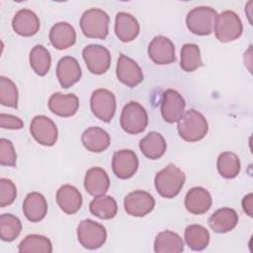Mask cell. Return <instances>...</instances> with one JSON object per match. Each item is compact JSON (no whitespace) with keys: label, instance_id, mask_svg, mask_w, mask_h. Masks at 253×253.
<instances>
[{"label":"cell","instance_id":"1","mask_svg":"<svg viewBox=\"0 0 253 253\" xmlns=\"http://www.w3.org/2000/svg\"><path fill=\"white\" fill-rule=\"evenodd\" d=\"M185 181L184 172L176 165L170 163L155 175L154 185L161 197L171 199L180 193Z\"/></svg>","mask_w":253,"mask_h":253},{"label":"cell","instance_id":"2","mask_svg":"<svg viewBox=\"0 0 253 253\" xmlns=\"http://www.w3.org/2000/svg\"><path fill=\"white\" fill-rule=\"evenodd\" d=\"M178 132L180 136L189 142L203 139L209 130L206 118L198 111L191 109L183 114L178 121Z\"/></svg>","mask_w":253,"mask_h":253},{"label":"cell","instance_id":"3","mask_svg":"<svg viewBox=\"0 0 253 253\" xmlns=\"http://www.w3.org/2000/svg\"><path fill=\"white\" fill-rule=\"evenodd\" d=\"M110 18L108 14L98 8L86 10L80 19V28L85 37L105 40L109 34Z\"/></svg>","mask_w":253,"mask_h":253},{"label":"cell","instance_id":"4","mask_svg":"<svg viewBox=\"0 0 253 253\" xmlns=\"http://www.w3.org/2000/svg\"><path fill=\"white\" fill-rule=\"evenodd\" d=\"M217 13L209 6L193 8L186 17V25L189 31L198 36H207L214 29Z\"/></svg>","mask_w":253,"mask_h":253},{"label":"cell","instance_id":"5","mask_svg":"<svg viewBox=\"0 0 253 253\" xmlns=\"http://www.w3.org/2000/svg\"><path fill=\"white\" fill-rule=\"evenodd\" d=\"M121 126L129 134L142 132L148 124L145 109L137 102H128L125 105L121 115Z\"/></svg>","mask_w":253,"mask_h":253},{"label":"cell","instance_id":"6","mask_svg":"<svg viewBox=\"0 0 253 253\" xmlns=\"http://www.w3.org/2000/svg\"><path fill=\"white\" fill-rule=\"evenodd\" d=\"M215 38L221 42H228L238 39L243 32L242 22L239 16L230 10L217 15L214 24Z\"/></svg>","mask_w":253,"mask_h":253},{"label":"cell","instance_id":"7","mask_svg":"<svg viewBox=\"0 0 253 253\" xmlns=\"http://www.w3.org/2000/svg\"><path fill=\"white\" fill-rule=\"evenodd\" d=\"M77 238L84 248L98 249L106 242L107 230L102 224L92 219H84L78 224Z\"/></svg>","mask_w":253,"mask_h":253},{"label":"cell","instance_id":"8","mask_svg":"<svg viewBox=\"0 0 253 253\" xmlns=\"http://www.w3.org/2000/svg\"><path fill=\"white\" fill-rule=\"evenodd\" d=\"M90 107L92 113L99 120L109 123L116 112V97L114 93L107 89H97L91 95Z\"/></svg>","mask_w":253,"mask_h":253},{"label":"cell","instance_id":"9","mask_svg":"<svg viewBox=\"0 0 253 253\" xmlns=\"http://www.w3.org/2000/svg\"><path fill=\"white\" fill-rule=\"evenodd\" d=\"M82 56L88 70L93 74H104L110 68L111 53L109 49L103 45H86L82 50Z\"/></svg>","mask_w":253,"mask_h":253},{"label":"cell","instance_id":"10","mask_svg":"<svg viewBox=\"0 0 253 253\" xmlns=\"http://www.w3.org/2000/svg\"><path fill=\"white\" fill-rule=\"evenodd\" d=\"M30 131L35 140L44 146L54 145L58 136L56 125L46 116H36L31 122Z\"/></svg>","mask_w":253,"mask_h":253},{"label":"cell","instance_id":"11","mask_svg":"<svg viewBox=\"0 0 253 253\" xmlns=\"http://www.w3.org/2000/svg\"><path fill=\"white\" fill-rule=\"evenodd\" d=\"M154 198L148 192L141 190L127 194L124 200L125 211L132 216H144L154 209Z\"/></svg>","mask_w":253,"mask_h":253},{"label":"cell","instance_id":"12","mask_svg":"<svg viewBox=\"0 0 253 253\" xmlns=\"http://www.w3.org/2000/svg\"><path fill=\"white\" fill-rule=\"evenodd\" d=\"M186 102L182 95L173 89H167L162 94L161 115L165 122L173 124L178 122L185 111Z\"/></svg>","mask_w":253,"mask_h":253},{"label":"cell","instance_id":"13","mask_svg":"<svg viewBox=\"0 0 253 253\" xmlns=\"http://www.w3.org/2000/svg\"><path fill=\"white\" fill-rule=\"evenodd\" d=\"M148 55L158 65L170 64L176 60L175 45L168 38L156 36L148 44Z\"/></svg>","mask_w":253,"mask_h":253},{"label":"cell","instance_id":"14","mask_svg":"<svg viewBox=\"0 0 253 253\" xmlns=\"http://www.w3.org/2000/svg\"><path fill=\"white\" fill-rule=\"evenodd\" d=\"M137 168L138 158L132 150L122 149L114 153L112 159V169L118 178L128 179L135 174Z\"/></svg>","mask_w":253,"mask_h":253},{"label":"cell","instance_id":"15","mask_svg":"<svg viewBox=\"0 0 253 253\" xmlns=\"http://www.w3.org/2000/svg\"><path fill=\"white\" fill-rule=\"evenodd\" d=\"M116 73L118 79L130 88L137 86L143 80V74L138 64L123 53L119 56Z\"/></svg>","mask_w":253,"mask_h":253},{"label":"cell","instance_id":"16","mask_svg":"<svg viewBox=\"0 0 253 253\" xmlns=\"http://www.w3.org/2000/svg\"><path fill=\"white\" fill-rule=\"evenodd\" d=\"M82 75L81 67L76 58L63 56L56 65V76L61 87L67 89L77 83Z\"/></svg>","mask_w":253,"mask_h":253},{"label":"cell","instance_id":"17","mask_svg":"<svg viewBox=\"0 0 253 253\" xmlns=\"http://www.w3.org/2000/svg\"><path fill=\"white\" fill-rule=\"evenodd\" d=\"M48 108L51 113L58 117L68 118L76 114L79 108V99L76 95L53 93L48 100Z\"/></svg>","mask_w":253,"mask_h":253},{"label":"cell","instance_id":"18","mask_svg":"<svg viewBox=\"0 0 253 253\" xmlns=\"http://www.w3.org/2000/svg\"><path fill=\"white\" fill-rule=\"evenodd\" d=\"M40 19L37 14L30 9H21L13 17V30L20 36L32 37L40 30Z\"/></svg>","mask_w":253,"mask_h":253},{"label":"cell","instance_id":"19","mask_svg":"<svg viewBox=\"0 0 253 253\" xmlns=\"http://www.w3.org/2000/svg\"><path fill=\"white\" fill-rule=\"evenodd\" d=\"M212 200L208 190L203 187H194L185 197V207L190 213L203 214L211 207Z\"/></svg>","mask_w":253,"mask_h":253},{"label":"cell","instance_id":"20","mask_svg":"<svg viewBox=\"0 0 253 253\" xmlns=\"http://www.w3.org/2000/svg\"><path fill=\"white\" fill-rule=\"evenodd\" d=\"M56 202L63 212L74 214L81 209L82 195L77 188L66 184L57 190Z\"/></svg>","mask_w":253,"mask_h":253},{"label":"cell","instance_id":"21","mask_svg":"<svg viewBox=\"0 0 253 253\" xmlns=\"http://www.w3.org/2000/svg\"><path fill=\"white\" fill-rule=\"evenodd\" d=\"M110 187V179L107 172L101 167L90 168L84 178V188L93 197L105 195Z\"/></svg>","mask_w":253,"mask_h":253},{"label":"cell","instance_id":"22","mask_svg":"<svg viewBox=\"0 0 253 253\" xmlns=\"http://www.w3.org/2000/svg\"><path fill=\"white\" fill-rule=\"evenodd\" d=\"M23 212L28 220L39 222L47 213V203L43 195L38 192L29 193L23 203Z\"/></svg>","mask_w":253,"mask_h":253},{"label":"cell","instance_id":"23","mask_svg":"<svg viewBox=\"0 0 253 253\" xmlns=\"http://www.w3.org/2000/svg\"><path fill=\"white\" fill-rule=\"evenodd\" d=\"M210 227L216 233H225L232 230L238 223L237 212L230 208L216 210L209 217Z\"/></svg>","mask_w":253,"mask_h":253},{"label":"cell","instance_id":"24","mask_svg":"<svg viewBox=\"0 0 253 253\" xmlns=\"http://www.w3.org/2000/svg\"><path fill=\"white\" fill-rule=\"evenodd\" d=\"M49 41L56 49H65L75 43L76 32L70 24L59 22L51 27L49 31Z\"/></svg>","mask_w":253,"mask_h":253},{"label":"cell","instance_id":"25","mask_svg":"<svg viewBox=\"0 0 253 253\" xmlns=\"http://www.w3.org/2000/svg\"><path fill=\"white\" fill-rule=\"evenodd\" d=\"M115 33L120 41L124 42H131L139 34V24L130 14L119 12L116 16Z\"/></svg>","mask_w":253,"mask_h":253},{"label":"cell","instance_id":"26","mask_svg":"<svg viewBox=\"0 0 253 253\" xmlns=\"http://www.w3.org/2000/svg\"><path fill=\"white\" fill-rule=\"evenodd\" d=\"M81 141L87 150L99 153L110 146L111 138L105 129L99 126H91L84 130Z\"/></svg>","mask_w":253,"mask_h":253},{"label":"cell","instance_id":"27","mask_svg":"<svg viewBox=\"0 0 253 253\" xmlns=\"http://www.w3.org/2000/svg\"><path fill=\"white\" fill-rule=\"evenodd\" d=\"M166 141L164 137L156 131H150L139 141L141 153L148 159L156 160L162 157L166 151Z\"/></svg>","mask_w":253,"mask_h":253},{"label":"cell","instance_id":"28","mask_svg":"<svg viewBox=\"0 0 253 253\" xmlns=\"http://www.w3.org/2000/svg\"><path fill=\"white\" fill-rule=\"evenodd\" d=\"M184 250V242L179 234L171 230L159 232L154 240L156 253H180Z\"/></svg>","mask_w":253,"mask_h":253},{"label":"cell","instance_id":"29","mask_svg":"<svg viewBox=\"0 0 253 253\" xmlns=\"http://www.w3.org/2000/svg\"><path fill=\"white\" fill-rule=\"evenodd\" d=\"M90 212L102 219H111L118 212V205L116 200L111 196L95 197L89 205Z\"/></svg>","mask_w":253,"mask_h":253},{"label":"cell","instance_id":"30","mask_svg":"<svg viewBox=\"0 0 253 253\" xmlns=\"http://www.w3.org/2000/svg\"><path fill=\"white\" fill-rule=\"evenodd\" d=\"M185 241L189 248L194 251L206 249L210 243L209 230L200 224H190L185 229Z\"/></svg>","mask_w":253,"mask_h":253},{"label":"cell","instance_id":"31","mask_svg":"<svg viewBox=\"0 0 253 253\" xmlns=\"http://www.w3.org/2000/svg\"><path fill=\"white\" fill-rule=\"evenodd\" d=\"M18 251L21 253H50L52 252V244L43 235L29 234L20 242Z\"/></svg>","mask_w":253,"mask_h":253},{"label":"cell","instance_id":"32","mask_svg":"<svg viewBox=\"0 0 253 253\" xmlns=\"http://www.w3.org/2000/svg\"><path fill=\"white\" fill-rule=\"evenodd\" d=\"M51 57L49 51L42 44L35 45L30 51V65L40 76H44L50 68Z\"/></svg>","mask_w":253,"mask_h":253},{"label":"cell","instance_id":"33","mask_svg":"<svg viewBox=\"0 0 253 253\" xmlns=\"http://www.w3.org/2000/svg\"><path fill=\"white\" fill-rule=\"evenodd\" d=\"M216 167L220 176L225 179H233L240 172V160L235 153L225 151L218 155Z\"/></svg>","mask_w":253,"mask_h":253},{"label":"cell","instance_id":"34","mask_svg":"<svg viewBox=\"0 0 253 253\" xmlns=\"http://www.w3.org/2000/svg\"><path fill=\"white\" fill-rule=\"evenodd\" d=\"M22 231V222L12 213H2L0 215V237L3 241L11 242L15 240Z\"/></svg>","mask_w":253,"mask_h":253},{"label":"cell","instance_id":"35","mask_svg":"<svg viewBox=\"0 0 253 253\" xmlns=\"http://www.w3.org/2000/svg\"><path fill=\"white\" fill-rule=\"evenodd\" d=\"M181 68L186 72H192L203 66L200 48L195 43H186L181 49Z\"/></svg>","mask_w":253,"mask_h":253},{"label":"cell","instance_id":"36","mask_svg":"<svg viewBox=\"0 0 253 253\" xmlns=\"http://www.w3.org/2000/svg\"><path fill=\"white\" fill-rule=\"evenodd\" d=\"M19 93L16 84L8 77H0V103L3 106L14 108L18 107Z\"/></svg>","mask_w":253,"mask_h":253},{"label":"cell","instance_id":"37","mask_svg":"<svg viewBox=\"0 0 253 253\" xmlns=\"http://www.w3.org/2000/svg\"><path fill=\"white\" fill-rule=\"evenodd\" d=\"M17 197V188L15 184L6 178L0 179V207L4 208L11 205Z\"/></svg>","mask_w":253,"mask_h":253},{"label":"cell","instance_id":"38","mask_svg":"<svg viewBox=\"0 0 253 253\" xmlns=\"http://www.w3.org/2000/svg\"><path fill=\"white\" fill-rule=\"evenodd\" d=\"M17 154L15 152L13 143L6 138L0 139V163L3 166L15 167Z\"/></svg>","mask_w":253,"mask_h":253},{"label":"cell","instance_id":"39","mask_svg":"<svg viewBox=\"0 0 253 253\" xmlns=\"http://www.w3.org/2000/svg\"><path fill=\"white\" fill-rule=\"evenodd\" d=\"M0 126L2 128H10V129H21L24 126L23 121L13 115L8 114H0Z\"/></svg>","mask_w":253,"mask_h":253},{"label":"cell","instance_id":"40","mask_svg":"<svg viewBox=\"0 0 253 253\" xmlns=\"http://www.w3.org/2000/svg\"><path fill=\"white\" fill-rule=\"evenodd\" d=\"M253 206V195L250 193L246 195L242 200V208L243 211L249 215L252 216V207Z\"/></svg>","mask_w":253,"mask_h":253}]
</instances>
